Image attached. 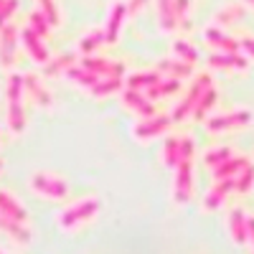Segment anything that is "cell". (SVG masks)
<instances>
[{"instance_id": "cell-4", "label": "cell", "mask_w": 254, "mask_h": 254, "mask_svg": "<svg viewBox=\"0 0 254 254\" xmlns=\"http://www.w3.org/2000/svg\"><path fill=\"white\" fill-rule=\"evenodd\" d=\"M252 110H231V112H224V115H216V117H208L206 120V127L211 132H234V130H242L252 122Z\"/></svg>"}, {"instance_id": "cell-35", "label": "cell", "mask_w": 254, "mask_h": 254, "mask_svg": "<svg viewBox=\"0 0 254 254\" xmlns=\"http://www.w3.org/2000/svg\"><path fill=\"white\" fill-rule=\"evenodd\" d=\"M193 153H196V145L190 137H181L178 142V160H193Z\"/></svg>"}, {"instance_id": "cell-29", "label": "cell", "mask_w": 254, "mask_h": 254, "mask_svg": "<svg viewBox=\"0 0 254 254\" xmlns=\"http://www.w3.org/2000/svg\"><path fill=\"white\" fill-rule=\"evenodd\" d=\"M74 66V56L71 54H66V56H59V59H54L51 64H49V66H46V74L49 76H56V74H66L69 69Z\"/></svg>"}, {"instance_id": "cell-12", "label": "cell", "mask_w": 254, "mask_h": 254, "mask_svg": "<svg viewBox=\"0 0 254 254\" xmlns=\"http://www.w3.org/2000/svg\"><path fill=\"white\" fill-rule=\"evenodd\" d=\"M0 231L8 237V239H13L15 244H28L31 242V229H28V224H20V221H15V219H8V216H3L0 214Z\"/></svg>"}, {"instance_id": "cell-13", "label": "cell", "mask_w": 254, "mask_h": 254, "mask_svg": "<svg viewBox=\"0 0 254 254\" xmlns=\"http://www.w3.org/2000/svg\"><path fill=\"white\" fill-rule=\"evenodd\" d=\"M81 66L99 76H125V64H117L110 59H84Z\"/></svg>"}, {"instance_id": "cell-17", "label": "cell", "mask_w": 254, "mask_h": 254, "mask_svg": "<svg viewBox=\"0 0 254 254\" xmlns=\"http://www.w3.org/2000/svg\"><path fill=\"white\" fill-rule=\"evenodd\" d=\"M208 66L211 69H226V71H239V69H247V59L239 56V54H214L208 59Z\"/></svg>"}, {"instance_id": "cell-32", "label": "cell", "mask_w": 254, "mask_h": 254, "mask_svg": "<svg viewBox=\"0 0 254 254\" xmlns=\"http://www.w3.org/2000/svg\"><path fill=\"white\" fill-rule=\"evenodd\" d=\"M252 186H254V168L247 165L244 171H239V176H237V190L239 193H249Z\"/></svg>"}, {"instance_id": "cell-20", "label": "cell", "mask_w": 254, "mask_h": 254, "mask_svg": "<svg viewBox=\"0 0 254 254\" xmlns=\"http://www.w3.org/2000/svg\"><path fill=\"white\" fill-rule=\"evenodd\" d=\"M160 79H163L160 71H137V74L127 76V87L137 89V92H147V89H150L153 84H158Z\"/></svg>"}, {"instance_id": "cell-39", "label": "cell", "mask_w": 254, "mask_h": 254, "mask_svg": "<svg viewBox=\"0 0 254 254\" xmlns=\"http://www.w3.org/2000/svg\"><path fill=\"white\" fill-rule=\"evenodd\" d=\"M0 168H3V160H0Z\"/></svg>"}, {"instance_id": "cell-28", "label": "cell", "mask_w": 254, "mask_h": 254, "mask_svg": "<svg viewBox=\"0 0 254 254\" xmlns=\"http://www.w3.org/2000/svg\"><path fill=\"white\" fill-rule=\"evenodd\" d=\"M173 56L181 59V61H186V64H190V66L198 61V54L193 51V46H190V44H186V41H176V44H173Z\"/></svg>"}, {"instance_id": "cell-15", "label": "cell", "mask_w": 254, "mask_h": 254, "mask_svg": "<svg viewBox=\"0 0 254 254\" xmlns=\"http://www.w3.org/2000/svg\"><path fill=\"white\" fill-rule=\"evenodd\" d=\"M229 234H231V239H234V244L249 242V219L244 216L242 208H234L229 214Z\"/></svg>"}, {"instance_id": "cell-40", "label": "cell", "mask_w": 254, "mask_h": 254, "mask_svg": "<svg viewBox=\"0 0 254 254\" xmlns=\"http://www.w3.org/2000/svg\"><path fill=\"white\" fill-rule=\"evenodd\" d=\"M0 254H5V252H3V249H0Z\"/></svg>"}, {"instance_id": "cell-14", "label": "cell", "mask_w": 254, "mask_h": 254, "mask_svg": "<svg viewBox=\"0 0 254 254\" xmlns=\"http://www.w3.org/2000/svg\"><path fill=\"white\" fill-rule=\"evenodd\" d=\"M0 214L8 216V219H15V221H20V224H28V211H26V206L20 203V201H15L8 190H0Z\"/></svg>"}, {"instance_id": "cell-1", "label": "cell", "mask_w": 254, "mask_h": 254, "mask_svg": "<svg viewBox=\"0 0 254 254\" xmlns=\"http://www.w3.org/2000/svg\"><path fill=\"white\" fill-rule=\"evenodd\" d=\"M8 130L20 135L26 130V112H23V76H8Z\"/></svg>"}, {"instance_id": "cell-18", "label": "cell", "mask_w": 254, "mask_h": 254, "mask_svg": "<svg viewBox=\"0 0 254 254\" xmlns=\"http://www.w3.org/2000/svg\"><path fill=\"white\" fill-rule=\"evenodd\" d=\"M249 165L247 158H226L224 163H219L214 168V181H224V178H237L239 171H244V168Z\"/></svg>"}, {"instance_id": "cell-8", "label": "cell", "mask_w": 254, "mask_h": 254, "mask_svg": "<svg viewBox=\"0 0 254 254\" xmlns=\"http://www.w3.org/2000/svg\"><path fill=\"white\" fill-rule=\"evenodd\" d=\"M15 49H18L15 26H0V66L3 69H10L15 64Z\"/></svg>"}, {"instance_id": "cell-38", "label": "cell", "mask_w": 254, "mask_h": 254, "mask_svg": "<svg viewBox=\"0 0 254 254\" xmlns=\"http://www.w3.org/2000/svg\"><path fill=\"white\" fill-rule=\"evenodd\" d=\"M242 49H244V51H247V54L254 59V38H244V41H242Z\"/></svg>"}, {"instance_id": "cell-19", "label": "cell", "mask_w": 254, "mask_h": 254, "mask_svg": "<svg viewBox=\"0 0 254 254\" xmlns=\"http://www.w3.org/2000/svg\"><path fill=\"white\" fill-rule=\"evenodd\" d=\"M176 92H181V79H160L158 84H153V87L150 89H147V92H142L147 99H160V97H171V94H176Z\"/></svg>"}, {"instance_id": "cell-26", "label": "cell", "mask_w": 254, "mask_h": 254, "mask_svg": "<svg viewBox=\"0 0 254 254\" xmlns=\"http://www.w3.org/2000/svg\"><path fill=\"white\" fill-rule=\"evenodd\" d=\"M160 69L168 71L173 79H186V76H190V64H186V61H181V59H176V61H160Z\"/></svg>"}, {"instance_id": "cell-33", "label": "cell", "mask_w": 254, "mask_h": 254, "mask_svg": "<svg viewBox=\"0 0 254 254\" xmlns=\"http://www.w3.org/2000/svg\"><path fill=\"white\" fill-rule=\"evenodd\" d=\"M226 158H231V150H229V147H214V150H208V153L203 155V163L211 165V168H216V165L224 163Z\"/></svg>"}, {"instance_id": "cell-10", "label": "cell", "mask_w": 254, "mask_h": 254, "mask_svg": "<svg viewBox=\"0 0 254 254\" xmlns=\"http://www.w3.org/2000/svg\"><path fill=\"white\" fill-rule=\"evenodd\" d=\"M237 188V178H224V181H216L214 188L208 190V193L203 196V208L206 211H214L224 203V198L231 193V190Z\"/></svg>"}, {"instance_id": "cell-21", "label": "cell", "mask_w": 254, "mask_h": 254, "mask_svg": "<svg viewBox=\"0 0 254 254\" xmlns=\"http://www.w3.org/2000/svg\"><path fill=\"white\" fill-rule=\"evenodd\" d=\"M122 89V76H102L94 87H89V94L102 99V97H110L112 92H120Z\"/></svg>"}, {"instance_id": "cell-24", "label": "cell", "mask_w": 254, "mask_h": 254, "mask_svg": "<svg viewBox=\"0 0 254 254\" xmlns=\"http://www.w3.org/2000/svg\"><path fill=\"white\" fill-rule=\"evenodd\" d=\"M206 38H208V44H214L216 49H221V51H226V54H237V49H239L237 41H231L229 36L219 33L216 28H208V31H206Z\"/></svg>"}, {"instance_id": "cell-34", "label": "cell", "mask_w": 254, "mask_h": 254, "mask_svg": "<svg viewBox=\"0 0 254 254\" xmlns=\"http://www.w3.org/2000/svg\"><path fill=\"white\" fill-rule=\"evenodd\" d=\"M104 41V31H94V33H89L87 38L79 44V51L81 54H92V51H97V46Z\"/></svg>"}, {"instance_id": "cell-9", "label": "cell", "mask_w": 254, "mask_h": 254, "mask_svg": "<svg viewBox=\"0 0 254 254\" xmlns=\"http://www.w3.org/2000/svg\"><path fill=\"white\" fill-rule=\"evenodd\" d=\"M122 104H125V107L130 110V112L140 115V117H153V115H155V104H153V99H147L142 92L130 89V87L122 92Z\"/></svg>"}, {"instance_id": "cell-41", "label": "cell", "mask_w": 254, "mask_h": 254, "mask_svg": "<svg viewBox=\"0 0 254 254\" xmlns=\"http://www.w3.org/2000/svg\"><path fill=\"white\" fill-rule=\"evenodd\" d=\"M0 5H3V0H0Z\"/></svg>"}, {"instance_id": "cell-30", "label": "cell", "mask_w": 254, "mask_h": 254, "mask_svg": "<svg viewBox=\"0 0 254 254\" xmlns=\"http://www.w3.org/2000/svg\"><path fill=\"white\" fill-rule=\"evenodd\" d=\"M178 142H181V137H168V140H165L163 155H160L165 165H173V168H176V163H178Z\"/></svg>"}, {"instance_id": "cell-16", "label": "cell", "mask_w": 254, "mask_h": 254, "mask_svg": "<svg viewBox=\"0 0 254 254\" xmlns=\"http://www.w3.org/2000/svg\"><path fill=\"white\" fill-rule=\"evenodd\" d=\"M20 41H23V46H26V51H28V56L33 61H38V64H46L49 61V51L44 46V38L36 36L31 28H26L23 33H20Z\"/></svg>"}, {"instance_id": "cell-23", "label": "cell", "mask_w": 254, "mask_h": 254, "mask_svg": "<svg viewBox=\"0 0 254 254\" xmlns=\"http://www.w3.org/2000/svg\"><path fill=\"white\" fill-rule=\"evenodd\" d=\"M214 102H216V89L214 87H208L203 94H201V99L196 102V107H193V117L196 122H201V120H206V115H208V110L214 107Z\"/></svg>"}, {"instance_id": "cell-31", "label": "cell", "mask_w": 254, "mask_h": 254, "mask_svg": "<svg viewBox=\"0 0 254 254\" xmlns=\"http://www.w3.org/2000/svg\"><path fill=\"white\" fill-rule=\"evenodd\" d=\"M31 31L36 36H41V38H49V18L41 13V10H36L31 15Z\"/></svg>"}, {"instance_id": "cell-36", "label": "cell", "mask_w": 254, "mask_h": 254, "mask_svg": "<svg viewBox=\"0 0 254 254\" xmlns=\"http://www.w3.org/2000/svg\"><path fill=\"white\" fill-rule=\"evenodd\" d=\"M15 10V0H3V5H0V26H5V20L13 15Z\"/></svg>"}, {"instance_id": "cell-22", "label": "cell", "mask_w": 254, "mask_h": 254, "mask_svg": "<svg viewBox=\"0 0 254 254\" xmlns=\"http://www.w3.org/2000/svg\"><path fill=\"white\" fill-rule=\"evenodd\" d=\"M125 15H127V5H122V3H117L115 8H112V15H110V23H107V33H104V41H117V36H120V26H122V20H125Z\"/></svg>"}, {"instance_id": "cell-27", "label": "cell", "mask_w": 254, "mask_h": 254, "mask_svg": "<svg viewBox=\"0 0 254 254\" xmlns=\"http://www.w3.org/2000/svg\"><path fill=\"white\" fill-rule=\"evenodd\" d=\"M158 8H160V23L165 31H173L176 28V10H173V3L171 0H158Z\"/></svg>"}, {"instance_id": "cell-37", "label": "cell", "mask_w": 254, "mask_h": 254, "mask_svg": "<svg viewBox=\"0 0 254 254\" xmlns=\"http://www.w3.org/2000/svg\"><path fill=\"white\" fill-rule=\"evenodd\" d=\"M41 5H44V8H41V13H44V15L49 18V23L54 26L56 20H59V18H56V10H54V3H51V0H41Z\"/></svg>"}, {"instance_id": "cell-2", "label": "cell", "mask_w": 254, "mask_h": 254, "mask_svg": "<svg viewBox=\"0 0 254 254\" xmlns=\"http://www.w3.org/2000/svg\"><path fill=\"white\" fill-rule=\"evenodd\" d=\"M97 214H99V201H97L94 196L81 198V201H76L74 206H69V208L59 216V226H61L64 231H71V229H76V226H81V224L92 221Z\"/></svg>"}, {"instance_id": "cell-7", "label": "cell", "mask_w": 254, "mask_h": 254, "mask_svg": "<svg viewBox=\"0 0 254 254\" xmlns=\"http://www.w3.org/2000/svg\"><path fill=\"white\" fill-rule=\"evenodd\" d=\"M168 125H171V117H160V115H153V117H142V122H137L132 127V137L135 140H153L158 135H163L168 130Z\"/></svg>"}, {"instance_id": "cell-5", "label": "cell", "mask_w": 254, "mask_h": 254, "mask_svg": "<svg viewBox=\"0 0 254 254\" xmlns=\"http://www.w3.org/2000/svg\"><path fill=\"white\" fill-rule=\"evenodd\" d=\"M208 87H211V74H201V76H198L193 84H190V89L186 92V97L178 102V107L173 110V117H171V120L181 122V120H186V117H190V115H193L196 102L201 99V94H203Z\"/></svg>"}, {"instance_id": "cell-25", "label": "cell", "mask_w": 254, "mask_h": 254, "mask_svg": "<svg viewBox=\"0 0 254 254\" xmlns=\"http://www.w3.org/2000/svg\"><path fill=\"white\" fill-rule=\"evenodd\" d=\"M66 76H69L74 84H79V87H87V89L94 87V84L102 79L99 74H94V71H89V69H84V66H81V69H74V66H71V69L66 71Z\"/></svg>"}, {"instance_id": "cell-11", "label": "cell", "mask_w": 254, "mask_h": 254, "mask_svg": "<svg viewBox=\"0 0 254 254\" xmlns=\"http://www.w3.org/2000/svg\"><path fill=\"white\" fill-rule=\"evenodd\" d=\"M23 92H28V97L38 104V107H44V110H51V107H54V99H51L49 89L38 81V76H36V74L23 76Z\"/></svg>"}, {"instance_id": "cell-3", "label": "cell", "mask_w": 254, "mask_h": 254, "mask_svg": "<svg viewBox=\"0 0 254 254\" xmlns=\"http://www.w3.org/2000/svg\"><path fill=\"white\" fill-rule=\"evenodd\" d=\"M31 190L36 196H44V198H51V201H61V198H66L69 196V186L64 178L49 173V171H38L31 176L28 181Z\"/></svg>"}, {"instance_id": "cell-6", "label": "cell", "mask_w": 254, "mask_h": 254, "mask_svg": "<svg viewBox=\"0 0 254 254\" xmlns=\"http://www.w3.org/2000/svg\"><path fill=\"white\" fill-rule=\"evenodd\" d=\"M190 196H193V168H190V160H178L173 181V201L188 203Z\"/></svg>"}]
</instances>
